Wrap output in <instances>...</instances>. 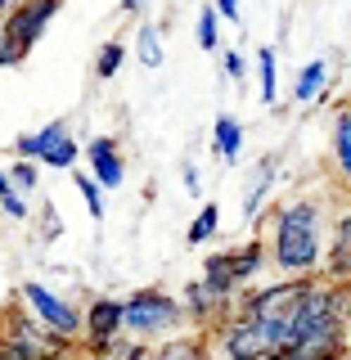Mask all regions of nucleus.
<instances>
[{"mask_svg": "<svg viewBox=\"0 0 351 360\" xmlns=\"http://www.w3.org/2000/svg\"><path fill=\"white\" fill-rule=\"evenodd\" d=\"M95 360H113V356H95Z\"/></svg>", "mask_w": 351, "mask_h": 360, "instance_id": "obj_37", "label": "nucleus"}, {"mask_svg": "<svg viewBox=\"0 0 351 360\" xmlns=\"http://www.w3.org/2000/svg\"><path fill=\"white\" fill-rule=\"evenodd\" d=\"M221 347H225V356H230V360H266V356H275L270 333L257 320L239 315V311L221 324Z\"/></svg>", "mask_w": 351, "mask_h": 360, "instance_id": "obj_7", "label": "nucleus"}, {"mask_svg": "<svg viewBox=\"0 0 351 360\" xmlns=\"http://www.w3.org/2000/svg\"><path fill=\"white\" fill-rule=\"evenodd\" d=\"M5 176H9V189H14V194H37V162H23L18 158Z\"/></svg>", "mask_w": 351, "mask_h": 360, "instance_id": "obj_25", "label": "nucleus"}, {"mask_svg": "<svg viewBox=\"0 0 351 360\" xmlns=\"http://www.w3.org/2000/svg\"><path fill=\"white\" fill-rule=\"evenodd\" d=\"M234 307V297H221L217 288H208L203 279L185 288V297H180V311H185V320H198V324H212V320H225Z\"/></svg>", "mask_w": 351, "mask_h": 360, "instance_id": "obj_10", "label": "nucleus"}, {"mask_svg": "<svg viewBox=\"0 0 351 360\" xmlns=\"http://www.w3.org/2000/svg\"><path fill=\"white\" fill-rule=\"evenodd\" d=\"M0 194H9V176L5 172H0Z\"/></svg>", "mask_w": 351, "mask_h": 360, "instance_id": "obj_35", "label": "nucleus"}, {"mask_svg": "<svg viewBox=\"0 0 351 360\" xmlns=\"http://www.w3.org/2000/svg\"><path fill=\"white\" fill-rule=\"evenodd\" d=\"M86 158H90V180L99 189H117L127 180V162H122V149L113 135H99V140L86 144Z\"/></svg>", "mask_w": 351, "mask_h": 360, "instance_id": "obj_9", "label": "nucleus"}, {"mask_svg": "<svg viewBox=\"0 0 351 360\" xmlns=\"http://www.w3.org/2000/svg\"><path fill=\"white\" fill-rule=\"evenodd\" d=\"M144 360H203V342L198 338H167L158 352H149Z\"/></svg>", "mask_w": 351, "mask_h": 360, "instance_id": "obj_21", "label": "nucleus"}, {"mask_svg": "<svg viewBox=\"0 0 351 360\" xmlns=\"http://www.w3.org/2000/svg\"><path fill=\"white\" fill-rule=\"evenodd\" d=\"M225 257H230V275H234V284H248V279H253L257 275V270H262L266 266V243H248V248H234V252H225Z\"/></svg>", "mask_w": 351, "mask_h": 360, "instance_id": "obj_17", "label": "nucleus"}, {"mask_svg": "<svg viewBox=\"0 0 351 360\" xmlns=\"http://www.w3.org/2000/svg\"><path fill=\"white\" fill-rule=\"evenodd\" d=\"M144 5H149V0H122V14H140Z\"/></svg>", "mask_w": 351, "mask_h": 360, "instance_id": "obj_33", "label": "nucleus"}, {"mask_svg": "<svg viewBox=\"0 0 351 360\" xmlns=\"http://www.w3.org/2000/svg\"><path fill=\"white\" fill-rule=\"evenodd\" d=\"M333 162L343 176L351 172V112L347 108L333 112Z\"/></svg>", "mask_w": 351, "mask_h": 360, "instance_id": "obj_19", "label": "nucleus"}, {"mask_svg": "<svg viewBox=\"0 0 351 360\" xmlns=\"http://www.w3.org/2000/svg\"><path fill=\"white\" fill-rule=\"evenodd\" d=\"M324 284H347V270H351V221H347V212L333 221V248H329V257H324Z\"/></svg>", "mask_w": 351, "mask_h": 360, "instance_id": "obj_13", "label": "nucleus"}, {"mask_svg": "<svg viewBox=\"0 0 351 360\" xmlns=\"http://www.w3.org/2000/svg\"><path fill=\"white\" fill-rule=\"evenodd\" d=\"M63 135H72V127H68V122L59 117V122H45L41 131H27V135H18L14 140V153L23 158V162H41L45 153L54 149V144L63 140Z\"/></svg>", "mask_w": 351, "mask_h": 360, "instance_id": "obj_12", "label": "nucleus"}, {"mask_svg": "<svg viewBox=\"0 0 351 360\" xmlns=\"http://www.w3.org/2000/svg\"><path fill=\"white\" fill-rule=\"evenodd\" d=\"M77 158H82V144H77L72 135H63V140H59L50 153L41 158V167H59V172H72V167H77Z\"/></svg>", "mask_w": 351, "mask_h": 360, "instance_id": "obj_23", "label": "nucleus"}, {"mask_svg": "<svg viewBox=\"0 0 351 360\" xmlns=\"http://www.w3.org/2000/svg\"><path fill=\"white\" fill-rule=\"evenodd\" d=\"M221 68H225V77H230V82H243V77H248L243 50H225V54H221Z\"/></svg>", "mask_w": 351, "mask_h": 360, "instance_id": "obj_28", "label": "nucleus"}, {"mask_svg": "<svg viewBox=\"0 0 351 360\" xmlns=\"http://www.w3.org/2000/svg\"><path fill=\"white\" fill-rule=\"evenodd\" d=\"M77 180V189H82V198H86V207H90V217H104V189H99L95 185V180H90V176H72Z\"/></svg>", "mask_w": 351, "mask_h": 360, "instance_id": "obj_27", "label": "nucleus"}, {"mask_svg": "<svg viewBox=\"0 0 351 360\" xmlns=\"http://www.w3.org/2000/svg\"><path fill=\"white\" fill-rule=\"evenodd\" d=\"M59 230H63V225H59V212L45 202V207H41V239H59Z\"/></svg>", "mask_w": 351, "mask_h": 360, "instance_id": "obj_30", "label": "nucleus"}, {"mask_svg": "<svg viewBox=\"0 0 351 360\" xmlns=\"http://www.w3.org/2000/svg\"><path fill=\"white\" fill-rule=\"evenodd\" d=\"M279 360H347V333H320V338H302L279 352Z\"/></svg>", "mask_w": 351, "mask_h": 360, "instance_id": "obj_11", "label": "nucleus"}, {"mask_svg": "<svg viewBox=\"0 0 351 360\" xmlns=\"http://www.w3.org/2000/svg\"><path fill=\"white\" fill-rule=\"evenodd\" d=\"M135 54H140V63L149 68H162V32L153 27V22H144L140 32H135Z\"/></svg>", "mask_w": 351, "mask_h": 360, "instance_id": "obj_20", "label": "nucleus"}, {"mask_svg": "<svg viewBox=\"0 0 351 360\" xmlns=\"http://www.w3.org/2000/svg\"><path fill=\"white\" fill-rule=\"evenodd\" d=\"M198 185H203V180H198V167H194V162H185V189H189V194H194Z\"/></svg>", "mask_w": 351, "mask_h": 360, "instance_id": "obj_32", "label": "nucleus"}, {"mask_svg": "<svg viewBox=\"0 0 351 360\" xmlns=\"http://www.w3.org/2000/svg\"><path fill=\"white\" fill-rule=\"evenodd\" d=\"M275 172H279V158H275V153L257 162L253 180H248V194H243V217H248V221L262 212V202H266V194H270V185H275Z\"/></svg>", "mask_w": 351, "mask_h": 360, "instance_id": "obj_14", "label": "nucleus"}, {"mask_svg": "<svg viewBox=\"0 0 351 360\" xmlns=\"http://www.w3.org/2000/svg\"><path fill=\"white\" fill-rule=\"evenodd\" d=\"M257 90H262V104H275L279 99V54L270 45L257 50Z\"/></svg>", "mask_w": 351, "mask_h": 360, "instance_id": "obj_18", "label": "nucleus"}, {"mask_svg": "<svg viewBox=\"0 0 351 360\" xmlns=\"http://www.w3.org/2000/svg\"><path fill=\"white\" fill-rule=\"evenodd\" d=\"M270 262L288 279H311L324 262V207L320 198H293L270 225Z\"/></svg>", "mask_w": 351, "mask_h": 360, "instance_id": "obj_1", "label": "nucleus"}, {"mask_svg": "<svg viewBox=\"0 0 351 360\" xmlns=\"http://www.w3.org/2000/svg\"><path fill=\"white\" fill-rule=\"evenodd\" d=\"M217 27H221V18H217V9L212 5H203L198 9V50H217Z\"/></svg>", "mask_w": 351, "mask_h": 360, "instance_id": "obj_26", "label": "nucleus"}, {"mask_svg": "<svg viewBox=\"0 0 351 360\" xmlns=\"http://www.w3.org/2000/svg\"><path fill=\"white\" fill-rule=\"evenodd\" d=\"M0 360H27V356H23V352H14L9 342H0Z\"/></svg>", "mask_w": 351, "mask_h": 360, "instance_id": "obj_34", "label": "nucleus"}, {"mask_svg": "<svg viewBox=\"0 0 351 360\" xmlns=\"http://www.w3.org/2000/svg\"><path fill=\"white\" fill-rule=\"evenodd\" d=\"M311 279H315V275H311ZM311 279H284V284H266V288H257V292H243L234 311L248 315V320H257V324L270 333L275 352H284V347L293 342V320H298L302 292H307Z\"/></svg>", "mask_w": 351, "mask_h": 360, "instance_id": "obj_2", "label": "nucleus"}, {"mask_svg": "<svg viewBox=\"0 0 351 360\" xmlns=\"http://www.w3.org/2000/svg\"><path fill=\"white\" fill-rule=\"evenodd\" d=\"M0 212H5V217H14V221H23V217H27V198L9 189V194H0Z\"/></svg>", "mask_w": 351, "mask_h": 360, "instance_id": "obj_29", "label": "nucleus"}, {"mask_svg": "<svg viewBox=\"0 0 351 360\" xmlns=\"http://www.w3.org/2000/svg\"><path fill=\"white\" fill-rule=\"evenodd\" d=\"M59 9H63V0H14L0 14V68H14L27 59Z\"/></svg>", "mask_w": 351, "mask_h": 360, "instance_id": "obj_3", "label": "nucleus"}, {"mask_svg": "<svg viewBox=\"0 0 351 360\" xmlns=\"http://www.w3.org/2000/svg\"><path fill=\"white\" fill-rule=\"evenodd\" d=\"M324 90H329V59H311L298 72V82H293V99H298V104H311Z\"/></svg>", "mask_w": 351, "mask_h": 360, "instance_id": "obj_15", "label": "nucleus"}, {"mask_svg": "<svg viewBox=\"0 0 351 360\" xmlns=\"http://www.w3.org/2000/svg\"><path fill=\"white\" fill-rule=\"evenodd\" d=\"M122 59H127V45H122V41L99 45V54H95V77H99V82H113V77L122 72Z\"/></svg>", "mask_w": 351, "mask_h": 360, "instance_id": "obj_22", "label": "nucleus"}, {"mask_svg": "<svg viewBox=\"0 0 351 360\" xmlns=\"http://www.w3.org/2000/svg\"><path fill=\"white\" fill-rule=\"evenodd\" d=\"M180 320H185L180 302L172 292H162V288H140V292H131V297L122 302V333H131L135 342H149V338L172 333V329H180Z\"/></svg>", "mask_w": 351, "mask_h": 360, "instance_id": "obj_4", "label": "nucleus"}, {"mask_svg": "<svg viewBox=\"0 0 351 360\" xmlns=\"http://www.w3.org/2000/svg\"><path fill=\"white\" fill-rule=\"evenodd\" d=\"M0 342H9L14 352H23L27 360H63L68 352H72V342L54 338L23 307H5V315H0Z\"/></svg>", "mask_w": 351, "mask_h": 360, "instance_id": "obj_5", "label": "nucleus"}, {"mask_svg": "<svg viewBox=\"0 0 351 360\" xmlns=\"http://www.w3.org/2000/svg\"><path fill=\"white\" fill-rule=\"evenodd\" d=\"M9 5H14V0H0V14H5V9H9Z\"/></svg>", "mask_w": 351, "mask_h": 360, "instance_id": "obj_36", "label": "nucleus"}, {"mask_svg": "<svg viewBox=\"0 0 351 360\" xmlns=\"http://www.w3.org/2000/svg\"><path fill=\"white\" fill-rule=\"evenodd\" d=\"M217 225H221V207H217V202H208V207L194 217V225H189V243H208L212 234H217Z\"/></svg>", "mask_w": 351, "mask_h": 360, "instance_id": "obj_24", "label": "nucleus"}, {"mask_svg": "<svg viewBox=\"0 0 351 360\" xmlns=\"http://www.w3.org/2000/svg\"><path fill=\"white\" fill-rule=\"evenodd\" d=\"M82 333H86L90 356H104L108 347L122 338V302L117 297H95L90 311L82 315Z\"/></svg>", "mask_w": 351, "mask_h": 360, "instance_id": "obj_8", "label": "nucleus"}, {"mask_svg": "<svg viewBox=\"0 0 351 360\" xmlns=\"http://www.w3.org/2000/svg\"><path fill=\"white\" fill-rule=\"evenodd\" d=\"M18 307L27 311L37 324H45L54 338H63V342H77V338H82V311H77L68 297H59L54 288L37 284V279L18 288Z\"/></svg>", "mask_w": 351, "mask_h": 360, "instance_id": "obj_6", "label": "nucleus"}, {"mask_svg": "<svg viewBox=\"0 0 351 360\" xmlns=\"http://www.w3.org/2000/svg\"><path fill=\"white\" fill-rule=\"evenodd\" d=\"M217 18H225V22H239V0H217Z\"/></svg>", "mask_w": 351, "mask_h": 360, "instance_id": "obj_31", "label": "nucleus"}, {"mask_svg": "<svg viewBox=\"0 0 351 360\" xmlns=\"http://www.w3.org/2000/svg\"><path fill=\"white\" fill-rule=\"evenodd\" d=\"M212 149H217L225 162H239V153H243V122L239 117H217V127H212Z\"/></svg>", "mask_w": 351, "mask_h": 360, "instance_id": "obj_16", "label": "nucleus"}]
</instances>
